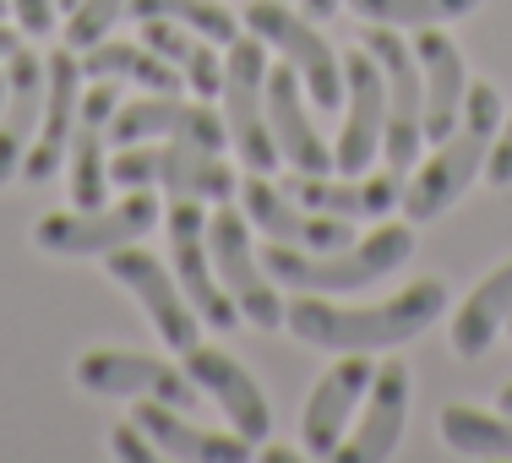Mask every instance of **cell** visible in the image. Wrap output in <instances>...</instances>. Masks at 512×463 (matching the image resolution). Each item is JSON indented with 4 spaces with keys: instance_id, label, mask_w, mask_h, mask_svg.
I'll list each match as a JSON object with an SVG mask.
<instances>
[{
    "instance_id": "obj_1",
    "label": "cell",
    "mask_w": 512,
    "mask_h": 463,
    "mask_svg": "<svg viewBox=\"0 0 512 463\" xmlns=\"http://www.w3.org/2000/svg\"><path fill=\"white\" fill-rule=\"evenodd\" d=\"M442 306H447L442 278H414L387 306H333L327 295L284 300V327L316 349H360L365 355V349H393L404 338L425 333L442 316Z\"/></svg>"
},
{
    "instance_id": "obj_2",
    "label": "cell",
    "mask_w": 512,
    "mask_h": 463,
    "mask_svg": "<svg viewBox=\"0 0 512 463\" xmlns=\"http://www.w3.org/2000/svg\"><path fill=\"white\" fill-rule=\"evenodd\" d=\"M496 126H502V93H496L491 82H469L458 126L447 131V137L436 142V153L404 180V218L409 224L442 218L447 207L474 186V175H480L485 158H491Z\"/></svg>"
},
{
    "instance_id": "obj_3",
    "label": "cell",
    "mask_w": 512,
    "mask_h": 463,
    "mask_svg": "<svg viewBox=\"0 0 512 463\" xmlns=\"http://www.w3.org/2000/svg\"><path fill=\"white\" fill-rule=\"evenodd\" d=\"M262 267L278 278V284L300 289V295H355V289H371L376 278H387L393 267H404L414 257V224H376L365 240L344 251H300V246H278L267 240Z\"/></svg>"
},
{
    "instance_id": "obj_4",
    "label": "cell",
    "mask_w": 512,
    "mask_h": 463,
    "mask_svg": "<svg viewBox=\"0 0 512 463\" xmlns=\"http://www.w3.org/2000/svg\"><path fill=\"white\" fill-rule=\"evenodd\" d=\"M109 180L120 191H137V186H169V197H213L224 202L235 191V175L213 148H197L186 137H164V142H126L115 158H109Z\"/></svg>"
},
{
    "instance_id": "obj_5",
    "label": "cell",
    "mask_w": 512,
    "mask_h": 463,
    "mask_svg": "<svg viewBox=\"0 0 512 463\" xmlns=\"http://www.w3.org/2000/svg\"><path fill=\"white\" fill-rule=\"evenodd\" d=\"M365 50L376 55L387 77V126H382V158L387 169L409 175L414 158L425 148V82H420V60H414V44L398 39L393 28L371 22L365 33Z\"/></svg>"
},
{
    "instance_id": "obj_6",
    "label": "cell",
    "mask_w": 512,
    "mask_h": 463,
    "mask_svg": "<svg viewBox=\"0 0 512 463\" xmlns=\"http://www.w3.org/2000/svg\"><path fill=\"white\" fill-rule=\"evenodd\" d=\"M224 126L235 153L246 158L251 175H273L278 169V142L267 126V50L262 39H235L224 60Z\"/></svg>"
},
{
    "instance_id": "obj_7",
    "label": "cell",
    "mask_w": 512,
    "mask_h": 463,
    "mask_svg": "<svg viewBox=\"0 0 512 463\" xmlns=\"http://www.w3.org/2000/svg\"><path fill=\"white\" fill-rule=\"evenodd\" d=\"M207 251H213V273L224 284V295L235 300V311L256 327H278L284 322V295H278V278L262 267L251 246V218L235 207H218L207 218Z\"/></svg>"
},
{
    "instance_id": "obj_8",
    "label": "cell",
    "mask_w": 512,
    "mask_h": 463,
    "mask_svg": "<svg viewBox=\"0 0 512 463\" xmlns=\"http://www.w3.org/2000/svg\"><path fill=\"white\" fill-rule=\"evenodd\" d=\"M158 224V197L148 186L126 191V202L115 207H71V213H44L33 240L44 251H60V257H104L115 246H131Z\"/></svg>"
},
{
    "instance_id": "obj_9",
    "label": "cell",
    "mask_w": 512,
    "mask_h": 463,
    "mask_svg": "<svg viewBox=\"0 0 512 463\" xmlns=\"http://www.w3.org/2000/svg\"><path fill=\"white\" fill-rule=\"evenodd\" d=\"M246 28L262 44H273V50L300 71V88L311 93L316 109H344V66H338L333 44L311 28V17L278 6V0H251V6H246Z\"/></svg>"
},
{
    "instance_id": "obj_10",
    "label": "cell",
    "mask_w": 512,
    "mask_h": 463,
    "mask_svg": "<svg viewBox=\"0 0 512 463\" xmlns=\"http://www.w3.org/2000/svg\"><path fill=\"white\" fill-rule=\"evenodd\" d=\"M77 387L93 398H158V404L175 409H197L202 387L186 371H175L158 355H137V349H93L77 360Z\"/></svg>"
},
{
    "instance_id": "obj_11",
    "label": "cell",
    "mask_w": 512,
    "mask_h": 463,
    "mask_svg": "<svg viewBox=\"0 0 512 463\" xmlns=\"http://www.w3.org/2000/svg\"><path fill=\"white\" fill-rule=\"evenodd\" d=\"M169 262H175V284H180V295L191 300V311H197L202 322H213L218 333H229V327L240 322V311L213 273L207 213H202L197 197H169Z\"/></svg>"
},
{
    "instance_id": "obj_12",
    "label": "cell",
    "mask_w": 512,
    "mask_h": 463,
    "mask_svg": "<svg viewBox=\"0 0 512 463\" xmlns=\"http://www.w3.org/2000/svg\"><path fill=\"white\" fill-rule=\"evenodd\" d=\"M104 267H109V278H115L120 289H131V295L142 300V311L153 316L158 338H164L169 349L186 355V349L197 344V322H202V316L191 311V300L180 295V284L169 278V267L158 262L153 251H142L137 240H131V246L104 251Z\"/></svg>"
},
{
    "instance_id": "obj_13",
    "label": "cell",
    "mask_w": 512,
    "mask_h": 463,
    "mask_svg": "<svg viewBox=\"0 0 512 463\" xmlns=\"http://www.w3.org/2000/svg\"><path fill=\"white\" fill-rule=\"evenodd\" d=\"M344 131L333 148V169L338 175H365L382 153V126H387V77L376 66L371 50H349L344 55Z\"/></svg>"
},
{
    "instance_id": "obj_14",
    "label": "cell",
    "mask_w": 512,
    "mask_h": 463,
    "mask_svg": "<svg viewBox=\"0 0 512 463\" xmlns=\"http://www.w3.org/2000/svg\"><path fill=\"white\" fill-rule=\"evenodd\" d=\"M240 202H246V218H256V229H262L267 240H278V246H300V251H344V246H355V218L311 213V207H300L289 191L267 186V175L240 180Z\"/></svg>"
},
{
    "instance_id": "obj_15",
    "label": "cell",
    "mask_w": 512,
    "mask_h": 463,
    "mask_svg": "<svg viewBox=\"0 0 512 463\" xmlns=\"http://www.w3.org/2000/svg\"><path fill=\"white\" fill-rule=\"evenodd\" d=\"M148 137H186L197 148H224L229 142V126L213 104H186L180 93H148V99H131L115 109L109 120V142L126 148V142H148Z\"/></svg>"
},
{
    "instance_id": "obj_16",
    "label": "cell",
    "mask_w": 512,
    "mask_h": 463,
    "mask_svg": "<svg viewBox=\"0 0 512 463\" xmlns=\"http://www.w3.org/2000/svg\"><path fill=\"white\" fill-rule=\"evenodd\" d=\"M120 109V88L109 77H93V88L82 93L77 104V126H71L66 142V186H71V207H99L109 191V158H104V137H109V120Z\"/></svg>"
},
{
    "instance_id": "obj_17",
    "label": "cell",
    "mask_w": 512,
    "mask_h": 463,
    "mask_svg": "<svg viewBox=\"0 0 512 463\" xmlns=\"http://www.w3.org/2000/svg\"><path fill=\"white\" fill-rule=\"evenodd\" d=\"M186 376L202 387L207 398H213L218 409L229 414V425H235V431L246 436L251 447L262 442L267 431H273V409H267V393L256 387V376L246 371V365L229 360L224 349H207L202 338H197V344L186 349Z\"/></svg>"
},
{
    "instance_id": "obj_18",
    "label": "cell",
    "mask_w": 512,
    "mask_h": 463,
    "mask_svg": "<svg viewBox=\"0 0 512 463\" xmlns=\"http://www.w3.org/2000/svg\"><path fill=\"white\" fill-rule=\"evenodd\" d=\"M376 365L360 355V349H349V360H338L333 371L322 376V382L311 387L306 409H300V447H306L311 458H333L338 442H344V425L349 414L360 409L365 387H371Z\"/></svg>"
},
{
    "instance_id": "obj_19",
    "label": "cell",
    "mask_w": 512,
    "mask_h": 463,
    "mask_svg": "<svg viewBox=\"0 0 512 463\" xmlns=\"http://www.w3.org/2000/svg\"><path fill=\"white\" fill-rule=\"evenodd\" d=\"M77 104H82V60L71 50H55L44 60V115H39V137H33L28 158H22V175L39 186L66 164V142L77 126Z\"/></svg>"
},
{
    "instance_id": "obj_20",
    "label": "cell",
    "mask_w": 512,
    "mask_h": 463,
    "mask_svg": "<svg viewBox=\"0 0 512 463\" xmlns=\"http://www.w3.org/2000/svg\"><path fill=\"white\" fill-rule=\"evenodd\" d=\"M404 420H409V365L404 360H387L376 365L371 387H365V414L355 425L349 442H338V463H382L393 458L398 436H404Z\"/></svg>"
},
{
    "instance_id": "obj_21",
    "label": "cell",
    "mask_w": 512,
    "mask_h": 463,
    "mask_svg": "<svg viewBox=\"0 0 512 463\" xmlns=\"http://www.w3.org/2000/svg\"><path fill=\"white\" fill-rule=\"evenodd\" d=\"M39 115H44V60L17 44L6 55V104H0V186L22 175V158L39 137Z\"/></svg>"
},
{
    "instance_id": "obj_22",
    "label": "cell",
    "mask_w": 512,
    "mask_h": 463,
    "mask_svg": "<svg viewBox=\"0 0 512 463\" xmlns=\"http://www.w3.org/2000/svg\"><path fill=\"white\" fill-rule=\"evenodd\" d=\"M414 60H420V82H425V142H442L463 115V93H469V71H463L458 44L442 33V22L414 28Z\"/></svg>"
},
{
    "instance_id": "obj_23",
    "label": "cell",
    "mask_w": 512,
    "mask_h": 463,
    "mask_svg": "<svg viewBox=\"0 0 512 463\" xmlns=\"http://www.w3.org/2000/svg\"><path fill=\"white\" fill-rule=\"evenodd\" d=\"M289 197L311 213H338V218H387L404 202V175H289Z\"/></svg>"
},
{
    "instance_id": "obj_24",
    "label": "cell",
    "mask_w": 512,
    "mask_h": 463,
    "mask_svg": "<svg viewBox=\"0 0 512 463\" xmlns=\"http://www.w3.org/2000/svg\"><path fill=\"white\" fill-rule=\"evenodd\" d=\"M267 126H273L278 158L295 175H333V153L322 148L316 126L306 120V109H300V71L295 66L267 71Z\"/></svg>"
},
{
    "instance_id": "obj_25",
    "label": "cell",
    "mask_w": 512,
    "mask_h": 463,
    "mask_svg": "<svg viewBox=\"0 0 512 463\" xmlns=\"http://www.w3.org/2000/svg\"><path fill=\"white\" fill-rule=\"evenodd\" d=\"M131 420L164 447L169 458H191V463H246L251 458V442L246 436H224V431H202V425L180 420L175 404H158V398H137Z\"/></svg>"
},
{
    "instance_id": "obj_26",
    "label": "cell",
    "mask_w": 512,
    "mask_h": 463,
    "mask_svg": "<svg viewBox=\"0 0 512 463\" xmlns=\"http://www.w3.org/2000/svg\"><path fill=\"white\" fill-rule=\"evenodd\" d=\"M507 322H512V262H502L485 284H474L469 300L453 311V349L463 360L485 355L491 338L502 333Z\"/></svg>"
},
{
    "instance_id": "obj_27",
    "label": "cell",
    "mask_w": 512,
    "mask_h": 463,
    "mask_svg": "<svg viewBox=\"0 0 512 463\" xmlns=\"http://www.w3.org/2000/svg\"><path fill=\"white\" fill-rule=\"evenodd\" d=\"M82 77L131 82V88H148V93H180V66H169L148 44H109V33L82 50Z\"/></svg>"
},
{
    "instance_id": "obj_28",
    "label": "cell",
    "mask_w": 512,
    "mask_h": 463,
    "mask_svg": "<svg viewBox=\"0 0 512 463\" xmlns=\"http://www.w3.org/2000/svg\"><path fill=\"white\" fill-rule=\"evenodd\" d=\"M442 442L458 458H512V414L496 420V414L453 404V409H442Z\"/></svg>"
},
{
    "instance_id": "obj_29",
    "label": "cell",
    "mask_w": 512,
    "mask_h": 463,
    "mask_svg": "<svg viewBox=\"0 0 512 463\" xmlns=\"http://www.w3.org/2000/svg\"><path fill=\"white\" fill-rule=\"evenodd\" d=\"M126 11L131 17H169V22H180V28H191L197 39H213V44H235L240 39V22L229 17L218 0H126Z\"/></svg>"
},
{
    "instance_id": "obj_30",
    "label": "cell",
    "mask_w": 512,
    "mask_h": 463,
    "mask_svg": "<svg viewBox=\"0 0 512 463\" xmlns=\"http://www.w3.org/2000/svg\"><path fill=\"white\" fill-rule=\"evenodd\" d=\"M344 6H355L365 22H382V28H431V22L469 17L480 0H344Z\"/></svg>"
},
{
    "instance_id": "obj_31",
    "label": "cell",
    "mask_w": 512,
    "mask_h": 463,
    "mask_svg": "<svg viewBox=\"0 0 512 463\" xmlns=\"http://www.w3.org/2000/svg\"><path fill=\"white\" fill-rule=\"evenodd\" d=\"M120 17H126V0H77V6H71V22H66V44L88 50V44H99Z\"/></svg>"
},
{
    "instance_id": "obj_32",
    "label": "cell",
    "mask_w": 512,
    "mask_h": 463,
    "mask_svg": "<svg viewBox=\"0 0 512 463\" xmlns=\"http://www.w3.org/2000/svg\"><path fill=\"white\" fill-rule=\"evenodd\" d=\"M142 44H148V50H158L169 66H180V71H186L191 50H197V39H191L180 22H169V17H142Z\"/></svg>"
},
{
    "instance_id": "obj_33",
    "label": "cell",
    "mask_w": 512,
    "mask_h": 463,
    "mask_svg": "<svg viewBox=\"0 0 512 463\" xmlns=\"http://www.w3.org/2000/svg\"><path fill=\"white\" fill-rule=\"evenodd\" d=\"M213 50H218V44L207 39V44H197V50H191V60H186V82H191V93H197L202 104L224 99V60H218Z\"/></svg>"
},
{
    "instance_id": "obj_34",
    "label": "cell",
    "mask_w": 512,
    "mask_h": 463,
    "mask_svg": "<svg viewBox=\"0 0 512 463\" xmlns=\"http://www.w3.org/2000/svg\"><path fill=\"white\" fill-rule=\"evenodd\" d=\"M109 453L120 463H153V458H164V447L148 442V431H142L137 420H120L115 431H109Z\"/></svg>"
},
{
    "instance_id": "obj_35",
    "label": "cell",
    "mask_w": 512,
    "mask_h": 463,
    "mask_svg": "<svg viewBox=\"0 0 512 463\" xmlns=\"http://www.w3.org/2000/svg\"><path fill=\"white\" fill-rule=\"evenodd\" d=\"M485 180H491V186H512V115L496 126L491 158H485Z\"/></svg>"
},
{
    "instance_id": "obj_36",
    "label": "cell",
    "mask_w": 512,
    "mask_h": 463,
    "mask_svg": "<svg viewBox=\"0 0 512 463\" xmlns=\"http://www.w3.org/2000/svg\"><path fill=\"white\" fill-rule=\"evenodd\" d=\"M11 11H17V22L28 33H50L55 22V0H11Z\"/></svg>"
},
{
    "instance_id": "obj_37",
    "label": "cell",
    "mask_w": 512,
    "mask_h": 463,
    "mask_svg": "<svg viewBox=\"0 0 512 463\" xmlns=\"http://www.w3.org/2000/svg\"><path fill=\"white\" fill-rule=\"evenodd\" d=\"M344 6V0H300V11H306L311 22H322V17H333V11Z\"/></svg>"
},
{
    "instance_id": "obj_38",
    "label": "cell",
    "mask_w": 512,
    "mask_h": 463,
    "mask_svg": "<svg viewBox=\"0 0 512 463\" xmlns=\"http://www.w3.org/2000/svg\"><path fill=\"white\" fill-rule=\"evenodd\" d=\"M17 44H22V39H17V33H11V28H0V60H6L11 50H17Z\"/></svg>"
},
{
    "instance_id": "obj_39",
    "label": "cell",
    "mask_w": 512,
    "mask_h": 463,
    "mask_svg": "<svg viewBox=\"0 0 512 463\" xmlns=\"http://www.w3.org/2000/svg\"><path fill=\"white\" fill-rule=\"evenodd\" d=\"M502 409H507V414H512V382H507V387H502Z\"/></svg>"
},
{
    "instance_id": "obj_40",
    "label": "cell",
    "mask_w": 512,
    "mask_h": 463,
    "mask_svg": "<svg viewBox=\"0 0 512 463\" xmlns=\"http://www.w3.org/2000/svg\"><path fill=\"white\" fill-rule=\"evenodd\" d=\"M0 104H6V71H0Z\"/></svg>"
},
{
    "instance_id": "obj_41",
    "label": "cell",
    "mask_w": 512,
    "mask_h": 463,
    "mask_svg": "<svg viewBox=\"0 0 512 463\" xmlns=\"http://www.w3.org/2000/svg\"><path fill=\"white\" fill-rule=\"evenodd\" d=\"M55 6H66V11H71V6H77V0H55Z\"/></svg>"
},
{
    "instance_id": "obj_42",
    "label": "cell",
    "mask_w": 512,
    "mask_h": 463,
    "mask_svg": "<svg viewBox=\"0 0 512 463\" xmlns=\"http://www.w3.org/2000/svg\"><path fill=\"white\" fill-rule=\"evenodd\" d=\"M6 6H11V0H0V17H6Z\"/></svg>"
}]
</instances>
